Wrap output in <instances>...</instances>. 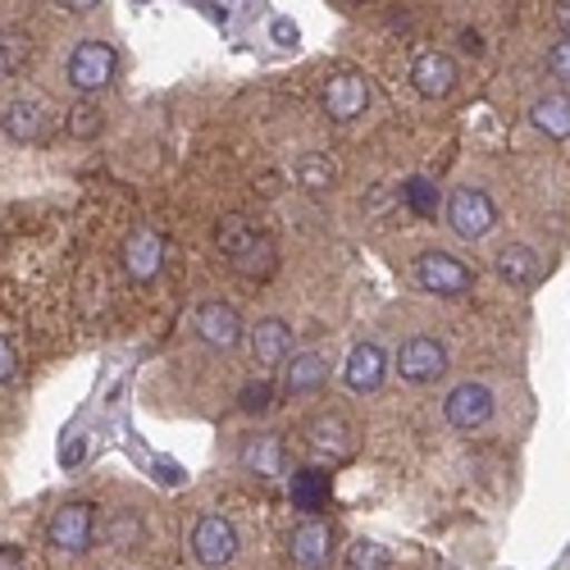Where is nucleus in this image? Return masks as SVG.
<instances>
[{"label":"nucleus","instance_id":"72a5a7b5","mask_svg":"<svg viewBox=\"0 0 570 570\" xmlns=\"http://www.w3.org/2000/svg\"><path fill=\"white\" fill-rule=\"evenodd\" d=\"M557 28L570 37V0H561V6H557Z\"/></svg>","mask_w":570,"mask_h":570},{"label":"nucleus","instance_id":"2f4dec72","mask_svg":"<svg viewBox=\"0 0 570 570\" xmlns=\"http://www.w3.org/2000/svg\"><path fill=\"white\" fill-rule=\"evenodd\" d=\"M0 570H23V552L19 548H0Z\"/></svg>","mask_w":570,"mask_h":570},{"label":"nucleus","instance_id":"a211bd4d","mask_svg":"<svg viewBox=\"0 0 570 570\" xmlns=\"http://www.w3.org/2000/svg\"><path fill=\"white\" fill-rule=\"evenodd\" d=\"M530 124L552 141H570V91H548V97H539L530 110Z\"/></svg>","mask_w":570,"mask_h":570},{"label":"nucleus","instance_id":"f8f14e48","mask_svg":"<svg viewBox=\"0 0 570 570\" xmlns=\"http://www.w3.org/2000/svg\"><path fill=\"white\" fill-rule=\"evenodd\" d=\"M306 443H311V452H315L320 461L338 465V461H347V456L356 452V430H352L343 415H315V420L306 424Z\"/></svg>","mask_w":570,"mask_h":570},{"label":"nucleus","instance_id":"a878e982","mask_svg":"<svg viewBox=\"0 0 570 570\" xmlns=\"http://www.w3.org/2000/svg\"><path fill=\"white\" fill-rule=\"evenodd\" d=\"M402 197H406V206H411L420 219H434V215H439V183H430V178H406Z\"/></svg>","mask_w":570,"mask_h":570},{"label":"nucleus","instance_id":"f257e3e1","mask_svg":"<svg viewBox=\"0 0 570 570\" xmlns=\"http://www.w3.org/2000/svg\"><path fill=\"white\" fill-rule=\"evenodd\" d=\"M215 243H219L228 269H233V274H243V278H269L274 265H278V247L269 243V233H261L247 215H228V219H219Z\"/></svg>","mask_w":570,"mask_h":570},{"label":"nucleus","instance_id":"7c9ffc66","mask_svg":"<svg viewBox=\"0 0 570 570\" xmlns=\"http://www.w3.org/2000/svg\"><path fill=\"white\" fill-rule=\"evenodd\" d=\"M274 41H278V46H293V41H297V28H293L288 19H278V23H274Z\"/></svg>","mask_w":570,"mask_h":570},{"label":"nucleus","instance_id":"4468645a","mask_svg":"<svg viewBox=\"0 0 570 570\" xmlns=\"http://www.w3.org/2000/svg\"><path fill=\"white\" fill-rule=\"evenodd\" d=\"M119 256H124V269L132 283H151L165 265V237L156 228H132Z\"/></svg>","mask_w":570,"mask_h":570},{"label":"nucleus","instance_id":"20e7f679","mask_svg":"<svg viewBox=\"0 0 570 570\" xmlns=\"http://www.w3.org/2000/svg\"><path fill=\"white\" fill-rule=\"evenodd\" d=\"M115 69H119V56L110 51L106 41H78L73 46V56H69V82L78 91H101L115 82Z\"/></svg>","mask_w":570,"mask_h":570},{"label":"nucleus","instance_id":"2eb2a0df","mask_svg":"<svg viewBox=\"0 0 570 570\" xmlns=\"http://www.w3.org/2000/svg\"><path fill=\"white\" fill-rule=\"evenodd\" d=\"M0 128H6L10 141H19V147H37V141L51 137V119H46V106L23 97V101H10L6 106V119H0Z\"/></svg>","mask_w":570,"mask_h":570},{"label":"nucleus","instance_id":"5701e85b","mask_svg":"<svg viewBox=\"0 0 570 570\" xmlns=\"http://www.w3.org/2000/svg\"><path fill=\"white\" fill-rule=\"evenodd\" d=\"M243 465L256 470V474H265V480H274V474H283V443H278L274 434L252 439V443L243 448Z\"/></svg>","mask_w":570,"mask_h":570},{"label":"nucleus","instance_id":"f3484780","mask_svg":"<svg viewBox=\"0 0 570 570\" xmlns=\"http://www.w3.org/2000/svg\"><path fill=\"white\" fill-rule=\"evenodd\" d=\"M247 338H252V356L265 370H274V365H283L293 356V328H288V320H261Z\"/></svg>","mask_w":570,"mask_h":570},{"label":"nucleus","instance_id":"6ab92c4d","mask_svg":"<svg viewBox=\"0 0 570 570\" xmlns=\"http://www.w3.org/2000/svg\"><path fill=\"white\" fill-rule=\"evenodd\" d=\"M293 507L306 511V515H320L328 507V474L306 465V470H293Z\"/></svg>","mask_w":570,"mask_h":570},{"label":"nucleus","instance_id":"412c9836","mask_svg":"<svg viewBox=\"0 0 570 570\" xmlns=\"http://www.w3.org/2000/svg\"><path fill=\"white\" fill-rule=\"evenodd\" d=\"M324 379H328V361H324L320 352H302V356H293L288 379H283V389H288L293 397H302V393H315Z\"/></svg>","mask_w":570,"mask_h":570},{"label":"nucleus","instance_id":"c85d7f7f","mask_svg":"<svg viewBox=\"0 0 570 570\" xmlns=\"http://www.w3.org/2000/svg\"><path fill=\"white\" fill-rule=\"evenodd\" d=\"M548 73H552L557 82H566V87H570V37L552 41V51H548Z\"/></svg>","mask_w":570,"mask_h":570},{"label":"nucleus","instance_id":"39448f33","mask_svg":"<svg viewBox=\"0 0 570 570\" xmlns=\"http://www.w3.org/2000/svg\"><path fill=\"white\" fill-rule=\"evenodd\" d=\"M46 539H51V548H60V552H87L91 539H97V507L65 502L51 515V525H46Z\"/></svg>","mask_w":570,"mask_h":570},{"label":"nucleus","instance_id":"423d86ee","mask_svg":"<svg viewBox=\"0 0 570 570\" xmlns=\"http://www.w3.org/2000/svg\"><path fill=\"white\" fill-rule=\"evenodd\" d=\"M193 328H197V338H202L206 347H215V352H233L237 343L247 338L243 315H237L228 302H202Z\"/></svg>","mask_w":570,"mask_h":570},{"label":"nucleus","instance_id":"b1692460","mask_svg":"<svg viewBox=\"0 0 570 570\" xmlns=\"http://www.w3.org/2000/svg\"><path fill=\"white\" fill-rule=\"evenodd\" d=\"M28 56H32V41L23 32H0V78L23 73Z\"/></svg>","mask_w":570,"mask_h":570},{"label":"nucleus","instance_id":"7ed1b4c3","mask_svg":"<svg viewBox=\"0 0 570 570\" xmlns=\"http://www.w3.org/2000/svg\"><path fill=\"white\" fill-rule=\"evenodd\" d=\"M415 278H420V288L434 297H465L474 288V269L448 252H424L415 261Z\"/></svg>","mask_w":570,"mask_h":570},{"label":"nucleus","instance_id":"bb28decb","mask_svg":"<svg viewBox=\"0 0 570 570\" xmlns=\"http://www.w3.org/2000/svg\"><path fill=\"white\" fill-rule=\"evenodd\" d=\"M101 124H106V115L91 106V101H78L69 115H65V128L73 132V137H97L101 132Z\"/></svg>","mask_w":570,"mask_h":570},{"label":"nucleus","instance_id":"473e14b6","mask_svg":"<svg viewBox=\"0 0 570 570\" xmlns=\"http://www.w3.org/2000/svg\"><path fill=\"white\" fill-rule=\"evenodd\" d=\"M60 10H69V14H87V10H97L101 0H56Z\"/></svg>","mask_w":570,"mask_h":570},{"label":"nucleus","instance_id":"aec40b11","mask_svg":"<svg viewBox=\"0 0 570 570\" xmlns=\"http://www.w3.org/2000/svg\"><path fill=\"white\" fill-rule=\"evenodd\" d=\"M498 278L511 283V288H525V283L539 278V252L534 247H502L498 252Z\"/></svg>","mask_w":570,"mask_h":570},{"label":"nucleus","instance_id":"9b49d317","mask_svg":"<svg viewBox=\"0 0 570 570\" xmlns=\"http://www.w3.org/2000/svg\"><path fill=\"white\" fill-rule=\"evenodd\" d=\"M288 557L297 570H328V561H334V530H328L320 515L302 520L288 539Z\"/></svg>","mask_w":570,"mask_h":570},{"label":"nucleus","instance_id":"cd10ccee","mask_svg":"<svg viewBox=\"0 0 570 570\" xmlns=\"http://www.w3.org/2000/svg\"><path fill=\"white\" fill-rule=\"evenodd\" d=\"M237 402H243V411H247V415H265V411L274 406V389H269V379H256V384H247Z\"/></svg>","mask_w":570,"mask_h":570},{"label":"nucleus","instance_id":"c756f323","mask_svg":"<svg viewBox=\"0 0 570 570\" xmlns=\"http://www.w3.org/2000/svg\"><path fill=\"white\" fill-rule=\"evenodd\" d=\"M19 379V356L10 347V338H0V384H14Z\"/></svg>","mask_w":570,"mask_h":570},{"label":"nucleus","instance_id":"9d476101","mask_svg":"<svg viewBox=\"0 0 570 570\" xmlns=\"http://www.w3.org/2000/svg\"><path fill=\"white\" fill-rule=\"evenodd\" d=\"M443 415H448L452 430L474 434V430H484V424L493 420V393L484 384H474V379L470 384H456L448 393V402H443Z\"/></svg>","mask_w":570,"mask_h":570},{"label":"nucleus","instance_id":"ddd939ff","mask_svg":"<svg viewBox=\"0 0 570 570\" xmlns=\"http://www.w3.org/2000/svg\"><path fill=\"white\" fill-rule=\"evenodd\" d=\"M456 60L448 51H424L411 60V87L420 91L424 101H443L452 97V87H456Z\"/></svg>","mask_w":570,"mask_h":570},{"label":"nucleus","instance_id":"4be33fe9","mask_svg":"<svg viewBox=\"0 0 570 570\" xmlns=\"http://www.w3.org/2000/svg\"><path fill=\"white\" fill-rule=\"evenodd\" d=\"M297 183L306 193H328V187L338 183V160L334 156H320V151H306L297 160Z\"/></svg>","mask_w":570,"mask_h":570},{"label":"nucleus","instance_id":"f704fd0d","mask_svg":"<svg viewBox=\"0 0 570 570\" xmlns=\"http://www.w3.org/2000/svg\"><path fill=\"white\" fill-rule=\"evenodd\" d=\"M461 46H465V51H474V56H480V51H484V41H480V37H474V32H465V37H461Z\"/></svg>","mask_w":570,"mask_h":570},{"label":"nucleus","instance_id":"dca6fc26","mask_svg":"<svg viewBox=\"0 0 570 570\" xmlns=\"http://www.w3.org/2000/svg\"><path fill=\"white\" fill-rule=\"evenodd\" d=\"M343 379H347L352 393H379L384 389V379H389V356L379 352L374 343H361V347H352V356L343 365Z\"/></svg>","mask_w":570,"mask_h":570},{"label":"nucleus","instance_id":"1a4fd4ad","mask_svg":"<svg viewBox=\"0 0 570 570\" xmlns=\"http://www.w3.org/2000/svg\"><path fill=\"white\" fill-rule=\"evenodd\" d=\"M193 557L206 566V570H219L237 557V530L228 515H202L197 530H193Z\"/></svg>","mask_w":570,"mask_h":570},{"label":"nucleus","instance_id":"393cba45","mask_svg":"<svg viewBox=\"0 0 570 570\" xmlns=\"http://www.w3.org/2000/svg\"><path fill=\"white\" fill-rule=\"evenodd\" d=\"M343 570H389V548L374 539H356L343 557Z\"/></svg>","mask_w":570,"mask_h":570},{"label":"nucleus","instance_id":"6e6552de","mask_svg":"<svg viewBox=\"0 0 570 570\" xmlns=\"http://www.w3.org/2000/svg\"><path fill=\"white\" fill-rule=\"evenodd\" d=\"M370 110V82L356 73V69H338L334 78L324 82V115L338 119V124H352Z\"/></svg>","mask_w":570,"mask_h":570},{"label":"nucleus","instance_id":"f03ea898","mask_svg":"<svg viewBox=\"0 0 570 570\" xmlns=\"http://www.w3.org/2000/svg\"><path fill=\"white\" fill-rule=\"evenodd\" d=\"M448 224L456 237H465V243H480V237H489L498 228V206L489 202V193H480V187H456L448 197Z\"/></svg>","mask_w":570,"mask_h":570},{"label":"nucleus","instance_id":"0eeeda50","mask_svg":"<svg viewBox=\"0 0 570 570\" xmlns=\"http://www.w3.org/2000/svg\"><path fill=\"white\" fill-rule=\"evenodd\" d=\"M397 374L406 379V384H434V379H443V370H448V347L439 343V338H406L402 347H397Z\"/></svg>","mask_w":570,"mask_h":570}]
</instances>
